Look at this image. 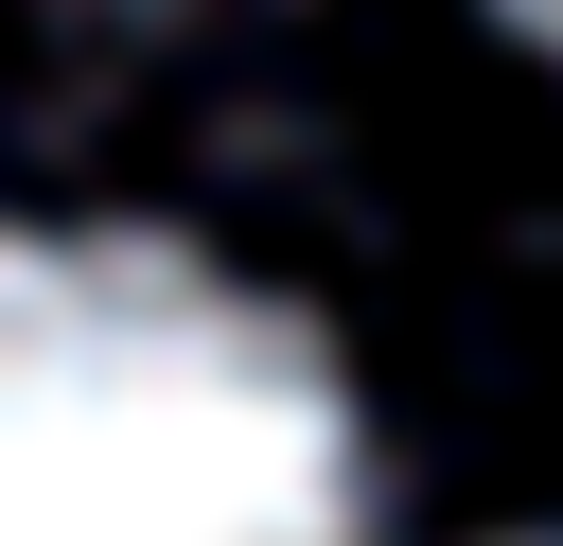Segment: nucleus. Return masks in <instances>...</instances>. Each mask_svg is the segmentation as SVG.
<instances>
[{"label":"nucleus","instance_id":"1","mask_svg":"<svg viewBox=\"0 0 563 546\" xmlns=\"http://www.w3.org/2000/svg\"><path fill=\"white\" fill-rule=\"evenodd\" d=\"M334 352L158 229H0V546H352Z\"/></svg>","mask_w":563,"mask_h":546},{"label":"nucleus","instance_id":"2","mask_svg":"<svg viewBox=\"0 0 563 546\" xmlns=\"http://www.w3.org/2000/svg\"><path fill=\"white\" fill-rule=\"evenodd\" d=\"M510 18H528V35H545V53H563V0H510Z\"/></svg>","mask_w":563,"mask_h":546}]
</instances>
